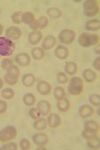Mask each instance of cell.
Returning <instances> with one entry per match:
<instances>
[{
  "label": "cell",
  "instance_id": "cell-10",
  "mask_svg": "<svg viewBox=\"0 0 100 150\" xmlns=\"http://www.w3.org/2000/svg\"><path fill=\"white\" fill-rule=\"evenodd\" d=\"M48 25V18L46 16H41L37 20H34L30 24V28L33 30H37V29H43Z\"/></svg>",
  "mask_w": 100,
  "mask_h": 150
},
{
  "label": "cell",
  "instance_id": "cell-30",
  "mask_svg": "<svg viewBox=\"0 0 100 150\" xmlns=\"http://www.w3.org/2000/svg\"><path fill=\"white\" fill-rule=\"evenodd\" d=\"M35 101H36L35 96H34L32 93H26L25 95L23 96V102L27 106H32L33 104L35 103Z\"/></svg>",
  "mask_w": 100,
  "mask_h": 150
},
{
  "label": "cell",
  "instance_id": "cell-22",
  "mask_svg": "<svg viewBox=\"0 0 100 150\" xmlns=\"http://www.w3.org/2000/svg\"><path fill=\"white\" fill-rule=\"evenodd\" d=\"M35 83V76L31 73H27L23 75L22 77V84L25 87H31Z\"/></svg>",
  "mask_w": 100,
  "mask_h": 150
},
{
  "label": "cell",
  "instance_id": "cell-6",
  "mask_svg": "<svg viewBox=\"0 0 100 150\" xmlns=\"http://www.w3.org/2000/svg\"><path fill=\"white\" fill-rule=\"evenodd\" d=\"M17 136V130L14 126H6L3 129L0 130V141L1 142H8L14 139Z\"/></svg>",
  "mask_w": 100,
  "mask_h": 150
},
{
  "label": "cell",
  "instance_id": "cell-8",
  "mask_svg": "<svg viewBox=\"0 0 100 150\" xmlns=\"http://www.w3.org/2000/svg\"><path fill=\"white\" fill-rule=\"evenodd\" d=\"M32 140L37 146H45V145L48 143L49 138H48L47 134H45V133H43V132H39L33 135Z\"/></svg>",
  "mask_w": 100,
  "mask_h": 150
},
{
  "label": "cell",
  "instance_id": "cell-11",
  "mask_svg": "<svg viewBox=\"0 0 100 150\" xmlns=\"http://www.w3.org/2000/svg\"><path fill=\"white\" fill-rule=\"evenodd\" d=\"M37 91L41 95H49L51 92V85L45 80H40L37 83Z\"/></svg>",
  "mask_w": 100,
  "mask_h": 150
},
{
  "label": "cell",
  "instance_id": "cell-1",
  "mask_svg": "<svg viewBox=\"0 0 100 150\" xmlns=\"http://www.w3.org/2000/svg\"><path fill=\"white\" fill-rule=\"evenodd\" d=\"M83 81L80 77L78 76H72L71 79L69 80V84H68V87H67V90H68V93L70 95H73V96H77L79 94L82 93L83 91Z\"/></svg>",
  "mask_w": 100,
  "mask_h": 150
},
{
  "label": "cell",
  "instance_id": "cell-24",
  "mask_svg": "<svg viewBox=\"0 0 100 150\" xmlns=\"http://www.w3.org/2000/svg\"><path fill=\"white\" fill-rule=\"evenodd\" d=\"M46 127H47V120L45 118H39V119H36L35 122L33 123V128L36 130H45Z\"/></svg>",
  "mask_w": 100,
  "mask_h": 150
},
{
  "label": "cell",
  "instance_id": "cell-28",
  "mask_svg": "<svg viewBox=\"0 0 100 150\" xmlns=\"http://www.w3.org/2000/svg\"><path fill=\"white\" fill-rule=\"evenodd\" d=\"M21 20H22L23 23L25 24H29L30 25L31 23L35 20V17H34V14L32 12H24L22 13V17H21Z\"/></svg>",
  "mask_w": 100,
  "mask_h": 150
},
{
  "label": "cell",
  "instance_id": "cell-27",
  "mask_svg": "<svg viewBox=\"0 0 100 150\" xmlns=\"http://www.w3.org/2000/svg\"><path fill=\"white\" fill-rule=\"evenodd\" d=\"M87 145H88L89 148L91 149H99L100 147V141H99V137L94 136L90 139H87Z\"/></svg>",
  "mask_w": 100,
  "mask_h": 150
},
{
  "label": "cell",
  "instance_id": "cell-37",
  "mask_svg": "<svg viewBox=\"0 0 100 150\" xmlns=\"http://www.w3.org/2000/svg\"><path fill=\"white\" fill-rule=\"evenodd\" d=\"M30 141L27 139V138H23L20 140V142H19V146H20V148L22 150H28L30 148Z\"/></svg>",
  "mask_w": 100,
  "mask_h": 150
},
{
  "label": "cell",
  "instance_id": "cell-43",
  "mask_svg": "<svg viewBox=\"0 0 100 150\" xmlns=\"http://www.w3.org/2000/svg\"><path fill=\"white\" fill-rule=\"evenodd\" d=\"M3 81H2V79L1 78H0V89H1L2 88V87H3Z\"/></svg>",
  "mask_w": 100,
  "mask_h": 150
},
{
  "label": "cell",
  "instance_id": "cell-25",
  "mask_svg": "<svg viewBox=\"0 0 100 150\" xmlns=\"http://www.w3.org/2000/svg\"><path fill=\"white\" fill-rule=\"evenodd\" d=\"M83 78L87 82H94L97 79V75L92 69H85L83 71Z\"/></svg>",
  "mask_w": 100,
  "mask_h": 150
},
{
  "label": "cell",
  "instance_id": "cell-2",
  "mask_svg": "<svg viewBox=\"0 0 100 150\" xmlns=\"http://www.w3.org/2000/svg\"><path fill=\"white\" fill-rule=\"evenodd\" d=\"M15 50V43L7 37L0 36V55L4 57L10 56Z\"/></svg>",
  "mask_w": 100,
  "mask_h": 150
},
{
  "label": "cell",
  "instance_id": "cell-19",
  "mask_svg": "<svg viewBox=\"0 0 100 150\" xmlns=\"http://www.w3.org/2000/svg\"><path fill=\"white\" fill-rule=\"evenodd\" d=\"M84 129L89 130V131L97 134L99 130V124L94 120H87V121L84 122Z\"/></svg>",
  "mask_w": 100,
  "mask_h": 150
},
{
  "label": "cell",
  "instance_id": "cell-29",
  "mask_svg": "<svg viewBox=\"0 0 100 150\" xmlns=\"http://www.w3.org/2000/svg\"><path fill=\"white\" fill-rule=\"evenodd\" d=\"M47 15L51 18H59L61 17L62 12L60 9L56 8V7H51L47 10Z\"/></svg>",
  "mask_w": 100,
  "mask_h": 150
},
{
  "label": "cell",
  "instance_id": "cell-44",
  "mask_svg": "<svg viewBox=\"0 0 100 150\" xmlns=\"http://www.w3.org/2000/svg\"><path fill=\"white\" fill-rule=\"evenodd\" d=\"M2 32H3V26H2L1 24H0V35L2 34Z\"/></svg>",
  "mask_w": 100,
  "mask_h": 150
},
{
  "label": "cell",
  "instance_id": "cell-5",
  "mask_svg": "<svg viewBox=\"0 0 100 150\" xmlns=\"http://www.w3.org/2000/svg\"><path fill=\"white\" fill-rule=\"evenodd\" d=\"M19 75H20V70L16 65H12L6 70V74L4 75V81L8 85H15L18 81Z\"/></svg>",
  "mask_w": 100,
  "mask_h": 150
},
{
  "label": "cell",
  "instance_id": "cell-3",
  "mask_svg": "<svg viewBox=\"0 0 100 150\" xmlns=\"http://www.w3.org/2000/svg\"><path fill=\"white\" fill-rule=\"evenodd\" d=\"M99 36L92 33L84 32L81 33L78 38V43L83 47H90L99 43Z\"/></svg>",
  "mask_w": 100,
  "mask_h": 150
},
{
  "label": "cell",
  "instance_id": "cell-15",
  "mask_svg": "<svg viewBox=\"0 0 100 150\" xmlns=\"http://www.w3.org/2000/svg\"><path fill=\"white\" fill-rule=\"evenodd\" d=\"M37 109L41 115H48L51 110V104L46 100H40L37 103Z\"/></svg>",
  "mask_w": 100,
  "mask_h": 150
},
{
  "label": "cell",
  "instance_id": "cell-39",
  "mask_svg": "<svg viewBox=\"0 0 100 150\" xmlns=\"http://www.w3.org/2000/svg\"><path fill=\"white\" fill-rule=\"evenodd\" d=\"M12 65H14V61L12 59H3V61L1 62V67L5 70L11 67Z\"/></svg>",
  "mask_w": 100,
  "mask_h": 150
},
{
  "label": "cell",
  "instance_id": "cell-26",
  "mask_svg": "<svg viewBox=\"0 0 100 150\" xmlns=\"http://www.w3.org/2000/svg\"><path fill=\"white\" fill-rule=\"evenodd\" d=\"M31 54H32V57L35 60H41L45 55V52L42 48L40 47H34L31 51Z\"/></svg>",
  "mask_w": 100,
  "mask_h": 150
},
{
  "label": "cell",
  "instance_id": "cell-41",
  "mask_svg": "<svg viewBox=\"0 0 100 150\" xmlns=\"http://www.w3.org/2000/svg\"><path fill=\"white\" fill-rule=\"evenodd\" d=\"M7 110V103L3 100H0V113H4Z\"/></svg>",
  "mask_w": 100,
  "mask_h": 150
},
{
  "label": "cell",
  "instance_id": "cell-17",
  "mask_svg": "<svg viewBox=\"0 0 100 150\" xmlns=\"http://www.w3.org/2000/svg\"><path fill=\"white\" fill-rule=\"evenodd\" d=\"M56 45V38L53 35H48L44 38L42 42V49L49 50Z\"/></svg>",
  "mask_w": 100,
  "mask_h": 150
},
{
  "label": "cell",
  "instance_id": "cell-7",
  "mask_svg": "<svg viewBox=\"0 0 100 150\" xmlns=\"http://www.w3.org/2000/svg\"><path fill=\"white\" fill-rule=\"evenodd\" d=\"M75 32L70 29H64L58 35V40L64 44H70L75 39Z\"/></svg>",
  "mask_w": 100,
  "mask_h": 150
},
{
  "label": "cell",
  "instance_id": "cell-4",
  "mask_svg": "<svg viewBox=\"0 0 100 150\" xmlns=\"http://www.w3.org/2000/svg\"><path fill=\"white\" fill-rule=\"evenodd\" d=\"M83 13L86 17H93L99 13V4L96 0H86L83 3Z\"/></svg>",
  "mask_w": 100,
  "mask_h": 150
},
{
  "label": "cell",
  "instance_id": "cell-33",
  "mask_svg": "<svg viewBox=\"0 0 100 150\" xmlns=\"http://www.w3.org/2000/svg\"><path fill=\"white\" fill-rule=\"evenodd\" d=\"M89 101H90V103H91L93 106L99 107V105H100V96H99V94H96V93L90 94Z\"/></svg>",
  "mask_w": 100,
  "mask_h": 150
},
{
  "label": "cell",
  "instance_id": "cell-12",
  "mask_svg": "<svg viewBox=\"0 0 100 150\" xmlns=\"http://www.w3.org/2000/svg\"><path fill=\"white\" fill-rule=\"evenodd\" d=\"M78 112H79L80 117L85 119V118H88L94 114V109L90 105H88V104H83V105L80 106Z\"/></svg>",
  "mask_w": 100,
  "mask_h": 150
},
{
  "label": "cell",
  "instance_id": "cell-45",
  "mask_svg": "<svg viewBox=\"0 0 100 150\" xmlns=\"http://www.w3.org/2000/svg\"><path fill=\"white\" fill-rule=\"evenodd\" d=\"M0 14H1V10H0Z\"/></svg>",
  "mask_w": 100,
  "mask_h": 150
},
{
  "label": "cell",
  "instance_id": "cell-35",
  "mask_svg": "<svg viewBox=\"0 0 100 150\" xmlns=\"http://www.w3.org/2000/svg\"><path fill=\"white\" fill-rule=\"evenodd\" d=\"M56 79H57L58 83H60V84H65V83H67V81H68V77L66 73H64V72H58L57 76H56Z\"/></svg>",
  "mask_w": 100,
  "mask_h": 150
},
{
  "label": "cell",
  "instance_id": "cell-23",
  "mask_svg": "<svg viewBox=\"0 0 100 150\" xmlns=\"http://www.w3.org/2000/svg\"><path fill=\"white\" fill-rule=\"evenodd\" d=\"M64 69H65V73H66V74L74 75L77 72L78 66H77V64L75 63V62L70 61V62H67V63L65 64Z\"/></svg>",
  "mask_w": 100,
  "mask_h": 150
},
{
  "label": "cell",
  "instance_id": "cell-14",
  "mask_svg": "<svg viewBox=\"0 0 100 150\" xmlns=\"http://www.w3.org/2000/svg\"><path fill=\"white\" fill-rule=\"evenodd\" d=\"M30 56L27 53H19L15 57V62L20 66H28L30 64Z\"/></svg>",
  "mask_w": 100,
  "mask_h": 150
},
{
  "label": "cell",
  "instance_id": "cell-18",
  "mask_svg": "<svg viewBox=\"0 0 100 150\" xmlns=\"http://www.w3.org/2000/svg\"><path fill=\"white\" fill-rule=\"evenodd\" d=\"M41 39H42V33L38 30H33L28 35V41L32 45H36L37 43L40 42Z\"/></svg>",
  "mask_w": 100,
  "mask_h": 150
},
{
  "label": "cell",
  "instance_id": "cell-42",
  "mask_svg": "<svg viewBox=\"0 0 100 150\" xmlns=\"http://www.w3.org/2000/svg\"><path fill=\"white\" fill-rule=\"evenodd\" d=\"M93 66H94L97 70H100V58H99V57H97L96 59L94 60Z\"/></svg>",
  "mask_w": 100,
  "mask_h": 150
},
{
  "label": "cell",
  "instance_id": "cell-36",
  "mask_svg": "<svg viewBox=\"0 0 100 150\" xmlns=\"http://www.w3.org/2000/svg\"><path fill=\"white\" fill-rule=\"evenodd\" d=\"M29 116H30L32 119L36 120V119H39L41 116V113L39 112V110L37 108H30L29 109Z\"/></svg>",
  "mask_w": 100,
  "mask_h": 150
},
{
  "label": "cell",
  "instance_id": "cell-38",
  "mask_svg": "<svg viewBox=\"0 0 100 150\" xmlns=\"http://www.w3.org/2000/svg\"><path fill=\"white\" fill-rule=\"evenodd\" d=\"M17 144L14 142H9L7 144H4L3 146L0 147V150H17Z\"/></svg>",
  "mask_w": 100,
  "mask_h": 150
},
{
  "label": "cell",
  "instance_id": "cell-13",
  "mask_svg": "<svg viewBox=\"0 0 100 150\" xmlns=\"http://www.w3.org/2000/svg\"><path fill=\"white\" fill-rule=\"evenodd\" d=\"M47 124L51 128H56L60 126V124H61V117L58 114H56V113H51L48 116Z\"/></svg>",
  "mask_w": 100,
  "mask_h": 150
},
{
  "label": "cell",
  "instance_id": "cell-20",
  "mask_svg": "<svg viewBox=\"0 0 100 150\" xmlns=\"http://www.w3.org/2000/svg\"><path fill=\"white\" fill-rule=\"evenodd\" d=\"M57 108H58V110L61 111V112H66V111L69 110V108H70L69 100L65 97L59 99L57 102Z\"/></svg>",
  "mask_w": 100,
  "mask_h": 150
},
{
  "label": "cell",
  "instance_id": "cell-21",
  "mask_svg": "<svg viewBox=\"0 0 100 150\" xmlns=\"http://www.w3.org/2000/svg\"><path fill=\"white\" fill-rule=\"evenodd\" d=\"M85 28H86L87 31L99 30V28H100L99 19H92V20H89L88 22L86 23V25H85Z\"/></svg>",
  "mask_w": 100,
  "mask_h": 150
},
{
  "label": "cell",
  "instance_id": "cell-32",
  "mask_svg": "<svg viewBox=\"0 0 100 150\" xmlns=\"http://www.w3.org/2000/svg\"><path fill=\"white\" fill-rule=\"evenodd\" d=\"M14 90L12 88H4L3 90H2V92H1V96L3 98H5V99H12L14 97Z\"/></svg>",
  "mask_w": 100,
  "mask_h": 150
},
{
  "label": "cell",
  "instance_id": "cell-31",
  "mask_svg": "<svg viewBox=\"0 0 100 150\" xmlns=\"http://www.w3.org/2000/svg\"><path fill=\"white\" fill-rule=\"evenodd\" d=\"M53 94H54V97L57 99V100H59V99L65 97V90L61 86H57V87H55L54 91H53Z\"/></svg>",
  "mask_w": 100,
  "mask_h": 150
},
{
  "label": "cell",
  "instance_id": "cell-40",
  "mask_svg": "<svg viewBox=\"0 0 100 150\" xmlns=\"http://www.w3.org/2000/svg\"><path fill=\"white\" fill-rule=\"evenodd\" d=\"M96 133H93V132H91V131H89V130H86V129H84V131H82V137L85 139H90V138H92V137H94V136H96Z\"/></svg>",
  "mask_w": 100,
  "mask_h": 150
},
{
  "label": "cell",
  "instance_id": "cell-9",
  "mask_svg": "<svg viewBox=\"0 0 100 150\" xmlns=\"http://www.w3.org/2000/svg\"><path fill=\"white\" fill-rule=\"evenodd\" d=\"M6 37L9 38L10 40H17L21 37L22 35V32H21L20 28L16 27V26H11L6 30L5 32Z\"/></svg>",
  "mask_w": 100,
  "mask_h": 150
},
{
  "label": "cell",
  "instance_id": "cell-34",
  "mask_svg": "<svg viewBox=\"0 0 100 150\" xmlns=\"http://www.w3.org/2000/svg\"><path fill=\"white\" fill-rule=\"evenodd\" d=\"M21 17H22V12H20V11H16V12H14V13L11 15L12 22L15 23V24H20V23H22V20H21Z\"/></svg>",
  "mask_w": 100,
  "mask_h": 150
},
{
  "label": "cell",
  "instance_id": "cell-16",
  "mask_svg": "<svg viewBox=\"0 0 100 150\" xmlns=\"http://www.w3.org/2000/svg\"><path fill=\"white\" fill-rule=\"evenodd\" d=\"M69 55V50L66 46L64 45H58L55 49V56L58 58V59H66Z\"/></svg>",
  "mask_w": 100,
  "mask_h": 150
}]
</instances>
